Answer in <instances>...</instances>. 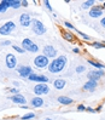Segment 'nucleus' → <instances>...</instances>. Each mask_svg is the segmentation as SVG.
<instances>
[{
	"label": "nucleus",
	"instance_id": "14",
	"mask_svg": "<svg viewBox=\"0 0 105 120\" xmlns=\"http://www.w3.org/2000/svg\"><path fill=\"white\" fill-rule=\"evenodd\" d=\"M10 100H11L12 102H15V103L23 104V105H25V103H27V100L24 98V96L19 95V94H17V95H13L12 97H10Z\"/></svg>",
	"mask_w": 105,
	"mask_h": 120
},
{
	"label": "nucleus",
	"instance_id": "35",
	"mask_svg": "<svg viewBox=\"0 0 105 120\" xmlns=\"http://www.w3.org/2000/svg\"><path fill=\"white\" fill-rule=\"evenodd\" d=\"M86 110H88V112H91V113H94V112H95L93 108H91V107H87V108H86Z\"/></svg>",
	"mask_w": 105,
	"mask_h": 120
},
{
	"label": "nucleus",
	"instance_id": "8",
	"mask_svg": "<svg viewBox=\"0 0 105 120\" xmlns=\"http://www.w3.org/2000/svg\"><path fill=\"white\" fill-rule=\"evenodd\" d=\"M29 80L30 81H38V82H47L48 81V78L45 76V75H39V74H35V73H32L29 76Z\"/></svg>",
	"mask_w": 105,
	"mask_h": 120
},
{
	"label": "nucleus",
	"instance_id": "3",
	"mask_svg": "<svg viewBox=\"0 0 105 120\" xmlns=\"http://www.w3.org/2000/svg\"><path fill=\"white\" fill-rule=\"evenodd\" d=\"M32 29L35 34L38 35H42L46 33V28L45 26L42 24V22H40L39 19H34L33 21V24H32Z\"/></svg>",
	"mask_w": 105,
	"mask_h": 120
},
{
	"label": "nucleus",
	"instance_id": "38",
	"mask_svg": "<svg viewBox=\"0 0 105 120\" xmlns=\"http://www.w3.org/2000/svg\"><path fill=\"white\" fill-rule=\"evenodd\" d=\"M45 120H52V119H50V118H47V119H45Z\"/></svg>",
	"mask_w": 105,
	"mask_h": 120
},
{
	"label": "nucleus",
	"instance_id": "1",
	"mask_svg": "<svg viewBox=\"0 0 105 120\" xmlns=\"http://www.w3.org/2000/svg\"><path fill=\"white\" fill-rule=\"evenodd\" d=\"M66 57L65 56H59L58 58H54L50 64H48V70L51 73H60L64 69L65 64H66Z\"/></svg>",
	"mask_w": 105,
	"mask_h": 120
},
{
	"label": "nucleus",
	"instance_id": "7",
	"mask_svg": "<svg viewBox=\"0 0 105 120\" xmlns=\"http://www.w3.org/2000/svg\"><path fill=\"white\" fill-rule=\"evenodd\" d=\"M32 73H33V69L29 66H21L18 68V74L22 76V78H28Z\"/></svg>",
	"mask_w": 105,
	"mask_h": 120
},
{
	"label": "nucleus",
	"instance_id": "34",
	"mask_svg": "<svg viewBox=\"0 0 105 120\" xmlns=\"http://www.w3.org/2000/svg\"><path fill=\"white\" fill-rule=\"evenodd\" d=\"M100 24H102V27H103V28H105V17H104V18H102Z\"/></svg>",
	"mask_w": 105,
	"mask_h": 120
},
{
	"label": "nucleus",
	"instance_id": "28",
	"mask_svg": "<svg viewBox=\"0 0 105 120\" xmlns=\"http://www.w3.org/2000/svg\"><path fill=\"white\" fill-rule=\"evenodd\" d=\"M64 26H65L66 28H69V29H75L74 26H73L71 23H69V22H64Z\"/></svg>",
	"mask_w": 105,
	"mask_h": 120
},
{
	"label": "nucleus",
	"instance_id": "37",
	"mask_svg": "<svg viewBox=\"0 0 105 120\" xmlns=\"http://www.w3.org/2000/svg\"><path fill=\"white\" fill-rule=\"evenodd\" d=\"M73 51H74L75 53H79V51H80V50H79V49H77V47H75V49H74V50H73Z\"/></svg>",
	"mask_w": 105,
	"mask_h": 120
},
{
	"label": "nucleus",
	"instance_id": "6",
	"mask_svg": "<svg viewBox=\"0 0 105 120\" xmlns=\"http://www.w3.org/2000/svg\"><path fill=\"white\" fill-rule=\"evenodd\" d=\"M34 63H35V66H36L38 68H45V67L48 66L50 62H48V58L46 57L45 55H40V56H38V57H35Z\"/></svg>",
	"mask_w": 105,
	"mask_h": 120
},
{
	"label": "nucleus",
	"instance_id": "36",
	"mask_svg": "<svg viewBox=\"0 0 105 120\" xmlns=\"http://www.w3.org/2000/svg\"><path fill=\"white\" fill-rule=\"evenodd\" d=\"M1 44H3V45H5V46H6V45H10V44H11V43H10V41H7V40H6V41H3V43H1Z\"/></svg>",
	"mask_w": 105,
	"mask_h": 120
},
{
	"label": "nucleus",
	"instance_id": "16",
	"mask_svg": "<svg viewBox=\"0 0 105 120\" xmlns=\"http://www.w3.org/2000/svg\"><path fill=\"white\" fill-rule=\"evenodd\" d=\"M42 104H44V100L41 97L36 96V97H34L33 100H32V105L35 108H39V107H42Z\"/></svg>",
	"mask_w": 105,
	"mask_h": 120
},
{
	"label": "nucleus",
	"instance_id": "13",
	"mask_svg": "<svg viewBox=\"0 0 105 120\" xmlns=\"http://www.w3.org/2000/svg\"><path fill=\"white\" fill-rule=\"evenodd\" d=\"M19 22L23 27H29L30 23H32V18L28 13H23V15H21V17H19Z\"/></svg>",
	"mask_w": 105,
	"mask_h": 120
},
{
	"label": "nucleus",
	"instance_id": "9",
	"mask_svg": "<svg viewBox=\"0 0 105 120\" xmlns=\"http://www.w3.org/2000/svg\"><path fill=\"white\" fill-rule=\"evenodd\" d=\"M16 66H17V58L13 55L9 53L6 56V67L10 68V69H13Z\"/></svg>",
	"mask_w": 105,
	"mask_h": 120
},
{
	"label": "nucleus",
	"instance_id": "31",
	"mask_svg": "<svg viewBox=\"0 0 105 120\" xmlns=\"http://www.w3.org/2000/svg\"><path fill=\"white\" fill-rule=\"evenodd\" d=\"M45 5H46V8H47L48 10L52 11V8H51V5H50V1H47V0H46V1H45Z\"/></svg>",
	"mask_w": 105,
	"mask_h": 120
},
{
	"label": "nucleus",
	"instance_id": "33",
	"mask_svg": "<svg viewBox=\"0 0 105 120\" xmlns=\"http://www.w3.org/2000/svg\"><path fill=\"white\" fill-rule=\"evenodd\" d=\"M10 92H12V94H15V95H17V92H18V90H17V89H10Z\"/></svg>",
	"mask_w": 105,
	"mask_h": 120
},
{
	"label": "nucleus",
	"instance_id": "12",
	"mask_svg": "<svg viewBox=\"0 0 105 120\" xmlns=\"http://www.w3.org/2000/svg\"><path fill=\"white\" fill-rule=\"evenodd\" d=\"M103 15V9L100 6H93L89 11V16L92 18H97V17H100Z\"/></svg>",
	"mask_w": 105,
	"mask_h": 120
},
{
	"label": "nucleus",
	"instance_id": "15",
	"mask_svg": "<svg viewBox=\"0 0 105 120\" xmlns=\"http://www.w3.org/2000/svg\"><path fill=\"white\" fill-rule=\"evenodd\" d=\"M98 85V82L94 81V80H88L86 84H85V86H83V89L87 90V91H94L95 87Z\"/></svg>",
	"mask_w": 105,
	"mask_h": 120
},
{
	"label": "nucleus",
	"instance_id": "30",
	"mask_svg": "<svg viewBox=\"0 0 105 120\" xmlns=\"http://www.w3.org/2000/svg\"><path fill=\"white\" fill-rule=\"evenodd\" d=\"M80 35H81V37L83 38V39H86V40H89V37H88V35H86L85 33H82V32H77Z\"/></svg>",
	"mask_w": 105,
	"mask_h": 120
},
{
	"label": "nucleus",
	"instance_id": "18",
	"mask_svg": "<svg viewBox=\"0 0 105 120\" xmlns=\"http://www.w3.org/2000/svg\"><path fill=\"white\" fill-rule=\"evenodd\" d=\"M7 8H10L9 0H3V1H0V13L5 12L6 10H7Z\"/></svg>",
	"mask_w": 105,
	"mask_h": 120
},
{
	"label": "nucleus",
	"instance_id": "32",
	"mask_svg": "<svg viewBox=\"0 0 105 120\" xmlns=\"http://www.w3.org/2000/svg\"><path fill=\"white\" fill-rule=\"evenodd\" d=\"M21 5L24 6V8H27V6H28V1H27V0H23V1H21Z\"/></svg>",
	"mask_w": 105,
	"mask_h": 120
},
{
	"label": "nucleus",
	"instance_id": "27",
	"mask_svg": "<svg viewBox=\"0 0 105 120\" xmlns=\"http://www.w3.org/2000/svg\"><path fill=\"white\" fill-rule=\"evenodd\" d=\"M93 46H94L95 49H102V47H105V45H103V44H100V43H93Z\"/></svg>",
	"mask_w": 105,
	"mask_h": 120
},
{
	"label": "nucleus",
	"instance_id": "21",
	"mask_svg": "<svg viewBox=\"0 0 105 120\" xmlns=\"http://www.w3.org/2000/svg\"><path fill=\"white\" fill-rule=\"evenodd\" d=\"M88 63L89 64H92L93 67H97V68H100V69H103V68H105V66L104 64H102V63H99V62H95V61H88Z\"/></svg>",
	"mask_w": 105,
	"mask_h": 120
},
{
	"label": "nucleus",
	"instance_id": "26",
	"mask_svg": "<svg viewBox=\"0 0 105 120\" xmlns=\"http://www.w3.org/2000/svg\"><path fill=\"white\" fill-rule=\"evenodd\" d=\"M13 49H15V50L17 51V52H19V53H24V50H23V49L22 47H19V46H13Z\"/></svg>",
	"mask_w": 105,
	"mask_h": 120
},
{
	"label": "nucleus",
	"instance_id": "11",
	"mask_svg": "<svg viewBox=\"0 0 105 120\" xmlns=\"http://www.w3.org/2000/svg\"><path fill=\"white\" fill-rule=\"evenodd\" d=\"M44 53L47 58H50V57H56L57 56V51H56V49L51 45H47L44 47Z\"/></svg>",
	"mask_w": 105,
	"mask_h": 120
},
{
	"label": "nucleus",
	"instance_id": "24",
	"mask_svg": "<svg viewBox=\"0 0 105 120\" xmlns=\"http://www.w3.org/2000/svg\"><path fill=\"white\" fill-rule=\"evenodd\" d=\"M64 38H65L66 40H69V41H71V40L74 39V35H73L71 33H64Z\"/></svg>",
	"mask_w": 105,
	"mask_h": 120
},
{
	"label": "nucleus",
	"instance_id": "23",
	"mask_svg": "<svg viewBox=\"0 0 105 120\" xmlns=\"http://www.w3.org/2000/svg\"><path fill=\"white\" fill-rule=\"evenodd\" d=\"M34 116H35L34 113H28V114H25V115L22 116V120H29V119H33Z\"/></svg>",
	"mask_w": 105,
	"mask_h": 120
},
{
	"label": "nucleus",
	"instance_id": "19",
	"mask_svg": "<svg viewBox=\"0 0 105 120\" xmlns=\"http://www.w3.org/2000/svg\"><path fill=\"white\" fill-rule=\"evenodd\" d=\"M53 85H54V87H56V89H58V90H62L63 87L65 86V81L63 80V79H57V80H54Z\"/></svg>",
	"mask_w": 105,
	"mask_h": 120
},
{
	"label": "nucleus",
	"instance_id": "10",
	"mask_svg": "<svg viewBox=\"0 0 105 120\" xmlns=\"http://www.w3.org/2000/svg\"><path fill=\"white\" fill-rule=\"evenodd\" d=\"M104 75V72L103 70H92V72L88 73V79L89 80H94V81H98V79H100V78Z\"/></svg>",
	"mask_w": 105,
	"mask_h": 120
},
{
	"label": "nucleus",
	"instance_id": "4",
	"mask_svg": "<svg viewBox=\"0 0 105 120\" xmlns=\"http://www.w3.org/2000/svg\"><path fill=\"white\" fill-rule=\"evenodd\" d=\"M48 92H50V87H48V85L45 84V82H40V84H38V85H35V87H34V94L38 95V96L46 95Z\"/></svg>",
	"mask_w": 105,
	"mask_h": 120
},
{
	"label": "nucleus",
	"instance_id": "20",
	"mask_svg": "<svg viewBox=\"0 0 105 120\" xmlns=\"http://www.w3.org/2000/svg\"><path fill=\"white\" fill-rule=\"evenodd\" d=\"M9 3H10V8L12 9H19V6H21L19 0H9Z\"/></svg>",
	"mask_w": 105,
	"mask_h": 120
},
{
	"label": "nucleus",
	"instance_id": "17",
	"mask_svg": "<svg viewBox=\"0 0 105 120\" xmlns=\"http://www.w3.org/2000/svg\"><path fill=\"white\" fill-rule=\"evenodd\" d=\"M58 102L66 105V104H71L73 100H71V98H69V97H66V96H59L58 97Z\"/></svg>",
	"mask_w": 105,
	"mask_h": 120
},
{
	"label": "nucleus",
	"instance_id": "29",
	"mask_svg": "<svg viewBox=\"0 0 105 120\" xmlns=\"http://www.w3.org/2000/svg\"><path fill=\"white\" fill-rule=\"evenodd\" d=\"M77 110H79V112H83V110H86V107H85L83 104H79V105H77Z\"/></svg>",
	"mask_w": 105,
	"mask_h": 120
},
{
	"label": "nucleus",
	"instance_id": "25",
	"mask_svg": "<svg viewBox=\"0 0 105 120\" xmlns=\"http://www.w3.org/2000/svg\"><path fill=\"white\" fill-rule=\"evenodd\" d=\"M85 67L83 66H79V67H76V73H82V72H85Z\"/></svg>",
	"mask_w": 105,
	"mask_h": 120
},
{
	"label": "nucleus",
	"instance_id": "5",
	"mask_svg": "<svg viewBox=\"0 0 105 120\" xmlns=\"http://www.w3.org/2000/svg\"><path fill=\"white\" fill-rule=\"evenodd\" d=\"M15 23L10 21V22H6L5 24H3L0 27V35H9L13 29H15Z\"/></svg>",
	"mask_w": 105,
	"mask_h": 120
},
{
	"label": "nucleus",
	"instance_id": "22",
	"mask_svg": "<svg viewBox=\"0 0 105 120\" xmlns=\"http://www.w3.org/2000/svg\"><path fill=\"white\" fill-rule=\"evenodd\" d=\"M92 5H94V1H93V0H88V1H85L82 4V9H88Z\"/></svg>",
	"mask_w": 105,
	"mask_h": 120
},
{
	"label": "nucleus",
	"instance_id": "2",
	"mask_svg": "<svg viewBox=\"0 0 105 120\" xmlns=\"http://www.w3.org/2000/svg\"><path fill=\"white\" fill-rule=\"evenodd\" d=\"M22 49L24 51H29V52H38L39 51V46L33 40L28 39V38L22 41Z\"/></svg>",
	"mask_w": 105,
	"mask_h": 120
},
{
	"label": "nucleus",
	"instance_id": "39",
	"mask_svg": "<svg viewBox=\"0 0 105 120\" xmlns=\"http://www.w3.org/2000/svg\"><path fill=\"white\" fill-rule=\"evenodd\" d=\"M103 6H104V8H105V3H104V5H103Z\"/></svg>",
	"mask_w": 105,
	"mask_h": 120
}]
</instances>
